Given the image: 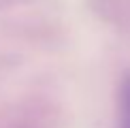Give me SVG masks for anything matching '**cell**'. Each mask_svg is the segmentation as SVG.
<instances>
[{"label": "cell", "instance_id": "1", "mask_svg": "<svg viewBox=\"0 0 130 128\" xmlns=\"http://www.w3.org/2000/svg\"><path fill=\"white\" fill-rule=\"evenodd\" d=\"M117 128H130V73L124 77L117 94Z\"/></svg>", "mask_w": 130, "mask_h": 128}]
</instances>
